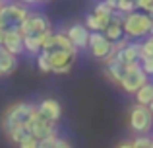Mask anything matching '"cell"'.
<instances>
[{
  "instance_id": "1",
  "label": "cell",
  "mask_w": 153,
  "mask_h": 148,
  "mask_svg": "<svg viewBox=\"0 0 153 148\" xmlns=\"http://www.w3.org/2000/svg\"><path fill=\"white\" fill-rule=\"evenodd\" d=\"M37 113V105L29 101H16L4 109L2 117H0V127H2L4 134L10 133L12 129L22 125H29V121Z\"/></svg>"
},
{
  "instance_id": "2",
  "label": "cell",
  "mask_w": 153,
  "mask_h": 148,
  "mask_svg": "<svg viewBox=\"0 0 153 148\" xmlns=\"http://www.w3.org/2000/svg\"><path fill=\"white\" fill-rule=\"evenodd\" d=\"M151 26H153V20L146 12L134 10L130 14L122 16V31H124V37H128V39L147 37L151 31Z\"/></svg>"
},
{
  "instance_id": "3",
  "label": "cell",
  "mask_w": 153,
  "mask_h": 148,
  "mask_svg": "<svg viewBox=\"0 0 153 148\" xmlns=\"http://www.w3.org/2000/svg\"><path fill=\"white\" fill-rule=\"evenodd\" d=\"M128 127L136 134H147L153 127V113L149 107L134 103L128 111Z\"/></svg>"
},
{
  "instance_id": "4",
  "label": "cell",
  "mask_w": 153,
  "mask_h": 148,
  "mask_svg": "<svg viewBox=\"0 0 153 148\" xmlns=\"http://www.w3.org/2000/svg\"><path fill=\"white\" fill-rule=\"evenodd\" d=\"M18 29H19V33L25 37V35L47 33V31L52 29V26H51L49 18H47L45 14H41V12H29V14L25 16V20L18 26Z\"/></svg>"
},
{
  "instance_id": "5",
  "label": "cell",
  "mask_w": 153,
  "mask_h": 148,
  "mask_svg": "<svg viewBox=\"0 0 153 148\" xmlns=\"http://www.w3.org/2000/svg\"><path fill=\"white\" fill-rule=\"evenodd\" d=\"M27 14H29L27 6H23L19 2H6L2 6V10H0V23L4 26V29L18 27L25 20Z\"/></svg>"
},
{
  "instance_id": "6",
  "label": "cell",
  "mask_w": 153,
  "mask_h": 148,
  "mask_svg": "<svg viewBox=\"0 0 153 148\" xmlns=\"http://www.w3.org/2000/svg\"><path fill=\"white\" fill-rule=\"evenodd\" d=\"M87 49H89L91 57L97 61H107L112 59V43L101 33V31H89V41H87Z\"/></svg>"
},
{
  "instance_id": "7",
  "label": "cell",
  "mask_w": 153,
  "mask_h": 148,
  "mask_svg": "<svg viewBox=\"0 0 153 148\" xmlns=\"http://www.w3.org/2000/svg\"><path fill=\"white\" fill-rule=\"evenodd\" d=\"M147 76L143 74V70L140 68V62L134 65H126V72H124L122 80H120V88H122L126 94H136L138 88H142L147 82Z\"/></svg>"
},
{
  "instance_id": "8",
  "label": "cell",
  "mask_w": 153,
  "mask_h": 148,
  "mask_svg": "<svg viewBox=\"0 0 153 148\" xmlns=\"http://www.w3.org/2000/svg\"><path fill=\"white\" fill-rule=\"evenodd\" d=\"M47 53H49L51 72L54 74H68L74 66L76 55H78V53H72V51H58V49L47 51Z\"/></svg>"
},
{
  "instance_id": "9",
  "label": "cell",
  "mask_w": 153,
  "mask_h": 148,
  "mask_svg": "<svg viewBox=\"0 0 153 148\" xmlns=\"http://www.w3.org/2000/svg\"><path fill=\"white\" fill-rule=\"evenodd\" d=\"M54 123L47 121V119H43L39 113H35V117L29 121V125H27V129H29L31 137L37 138V140H43V138H49L52 134H56V129H54Z\"/></svg>"
},
{
  "instance_id": "10",
  "label": "cell",
  "mask_w": 153,
  "mask_h": 148,
  "mask_svg": "<svg viewBox=\"0 0 153 148\" xmlns=\"http://www.w3.org/2000/svg\"><path fill=\"white\" fill-rule=\"evenodd\" d=\"M64 35L70 39V43L76 49H87V41H89V29L83 23H70L64 29Z\"/></svg>"
},
{
  "instance_id": "11",
  "label": "cell",
  "mask_w": 153,
  "mask_h": 148,
  "mask_svg": "<svg viewBox=\"0 0 153 148\" xmlns=\"http://www.w3.org/2000/svg\"><path fill=\"white\" fill-rule=\"evenodd\" d=\"M2 47L8 51V53H12L14 57H19V55L25 53V51H23V35L19 33L18 27H10V29L4 31Z\"/></svg>"
},
{
  "instance_id": "12",
  "label": "cell",
  "mask_w": 153,
  "mask_h": 148,
  "mask_svg": "<svg viewBox=\"0 0 153 148\" xmlns=\"http://www.w3.org/2000/svg\"><path fill=\"white\" fill-rule=\"evenodd\" d=\"M37 113L41 115L43 119H47V121H51V123L56 125V123L60 121V117H62V105H60L56 99L47 98V99H43V101L37 103Z\"/></svg>"
},
{
  "instance_id": "13",
  "label": "cell",
  "mask_w": 153,
  "mask_h": 148,
  "mask_svg": "<svg viewBox=\"0 0 153 148\" xmlns=\"http://www.w3.org/2000/svg\"><path fill=\"white\" fill-rule=\"evenodd\" d=\"M101 33H103L111 43L122 39V37H124V31H122V14L114 12V14H112V20L107 23V27H105Z\"/></svg>"
},
{
  "instance_id": "14",
  "label": "cell",
  "mask_w": 153,
  "mask_h": 148,
  "mask_svg": "<svg viewBox=\"0 0 153 148\" xmlns=\"http://www.w3.org/2000/svg\"><path fill=\"white\" fill-rule=\"evenodd\" d=\"M140 43H128L124 49H120L118 53H114V59L122 65H134V62L140 61Z\"/></svg>"
},
{
  "instance_id": "15",
  "label": "cell",
  "mask_w": 153,
  "mask_h": 148,
  "mask_svg": "<svg viewBox=\"0 0 153 148\" xmlns=\"http://www.w3.org/2000/svg\"><path fill=\"white\" fill-rule=\"evenodd\" d=\"M103 65H105V74H107V78L112 80L114 84H120V80H122L124 72H126V65L118 62L114 57H112V59H107V61H103Z\"/></svg>"
},
{
  "instance_id": "16",
  "label": "cell",
  "mask_w": 153,
  "mask_h": 148,
  "mask_svg": "<svg viewBox=\"0 0 153 148\" xmlns=\"http://www.w3.org/2000/svg\"><path fill=\"white\" fill-rule=\"evenodd\" d=\"M51 31H52V29H51ZM51 31L41 33V35H25V37H23V51L37 57V55L43 51V41H45V37L51 33Z\"/></svg>"
},
{
  "instance_id": "17",
  "label": "cell",
  "mask_w": 153,
  "mask_h": 148,
  "mask_svg": "<svg viewBox=\"0 0 153 148\" xmlns=\"http://www.w3.org/2000/svg\"><path fill=\"white\" fill-rule=\"evenodd\" d=\"M16 68H18V57H14L12 53H8V51L0 45V74L10 76Z\"/></svg>"
},
{
  "instance_id": "18",
  "label": "cell",
  "mask_w": 153,
  "mask_h": 148,
  "mask_svg": "<svg viewBox=\"0 0 153 148\" xmlns=\"http://www.w3.org/2000/svg\"><path fill=\"white\" fill-rule=\"evenodd\" d=\"M136 103H140V105H149V103L153 101V82H149L147 80L146 84H143L142 88H138L136 90Z\"/></svg>"
},
{
  "instance_id": "19",
  "label": "cell",
  "mask_w": 153,
  "mask_h": 148,
  "mask_svg": "<svg viewBox=\"0 0 153 148\" xmlns=\"http://www.w3.org/2000/svg\"><path fill=\"white\" fill-rule=\"evenodd\" d=\"M111 20H112V18H111ZM111 20H108V18H101V16H95L93 12H91V14L85 16V22H83V26H85L89 31H103Z\"/></svg>"
},
{
  "instance_id": "20",
  "label": "cell",
  "mask_w": 153,
  "mask_h": 148,
  "mask_svg": "<svg viewBox=\"0 0 153 148\" xmlns=\"http://www.w3.org/2000/svg\"><path fill=\"white\" fill-rule=\"evenodd\" d=\"M37 148H72V144L66 140V138H60L58 134H52V137H49V138L39 140Z\"/></svg>"
},
{
  "instance_id": "21",
  "label": "cell",
  "mask_w": 153,
  "mask_h": 148,
  "mask_svg": "<svg viewBox=\"0 0 153 148\" xmlns=\"http://www.w3.org/2000/svg\"><path fill=\"white\" fill-rule=\"evenodd\" d=\"M8 140H12L14 144H19L22 140H25L27 137H31L29 129H27V125H22V127H16V129H12L10 133H6Z\"/></svg>"
},
{
  "instance_id": "22",
  "label": "cell",
  "mask_w": 153,
  "mask_h": 148,
  "mask_svg": "<svg viewBox=\"0 0 153 148\" xmlns=\"http://www.w3.org/2000/svg\"><path fill=\"white\" fill-rule=\"evenodd\" d=\"M93 14L95 16H101V18H108V20H111L112 14H114V10H112V8L108 6L105 0H99V2L95 4V8H93Z\"/></svg>"
},
{
  "instance_id": "23",
  "label": "cell",
  "mask_w": 153,
  "mask_h": 148,
  "mask_svg": "<svg viewBox=\"0 0 153 148\" xmlns=\"http://www.w3.org/2000/svg\"><path fill=\"white\" fill-rule=\"evenodd\" d=\"M37 68H39V72H43V74L51 72V62H49V53H47V51H41V53L37 55Z\"/></svg>"
},
{
  "instance_id": "24",
  "label": "cell",
  "mask_w": 153,
  "mask_h": 148,
  "mask_svg": "<svg viewBox=\"0 0 153 148\" xmlns=\"http://www.w3.org/2000/svg\"><path fill=\"white\" fill-rule=\"evenodd\" d=\"M134 10H136V0H118V4H116V8H114V12H118V14H122V16L130 14V12H134Z\"/></svg>"
},
{
  "instance_id": "25",
  "label": "cell",
  "mask_w": 153,
  "mask_h": 148,
  "mask_svg": "<svg viewBox=\"0 0 153 148\" xmlns=\"http://www.w3.org/2000/svg\"><path fill=\"white\" fill-rule=\"evenodd\" d=\"M140 57H153V35H147L142 43H140Z\"/></svg>"
},
{
  "instance_id": "26",
  "label": "cell",
  "mask_w": 153,
  "mask_h": 148,
  "mask_svg": "<svg viewBox=\"0 0 153 148\" xmlns=\"http://www.w3.org/2000/svg\"><path fill=\"white\" fill-rule=\"evenodd\" d=\"M140 68L143 70V74L149 78V76H153V57H140Z\"/></svg>"
},
{
  "instance_id": "27",
  "label": "cell",
  "mask_w": 153,
  "mask_h": 148,
  "mask_svg": "<svg viewBox=\"0 0 153 148\" xmlns=\"http://www.w3.org/2000/svg\"><path fill=\"white\" fill-rule=\"evenodd\" d=\"M132 148H151V138L147 134H138L134 140H130Z\"/></svg>"
},
{
  "instance_id": "28",
  "label": "cell",
  "mask_w": 153,
  "mask_h": 148,
  "mask_svg": "<svg viewBox=\"0 0 153 148\" xmlns=\"http://www.w3.org/2000/svg\"><path fill=\"white\" fill-rule=\"evenodd\" d=\"M153 8V0H136V10H140V12H149Z\"/></svg>"
},
{
  "instance_id": "29",
  "label": "cell",
  "mask_w": 153,
  "mask_h": 148,
  "mask_svg": "<svg viewBox=\"0 0 153 148\" xmlns=\"http://www.w3.org/2000/svg\"><path fill=\"white\" fill-rule=\"evenodd\" d=\"M37 144H39V140H37V138L27 137L25 140H22V142L18 144V148H37Z\"/></svg>"
},
{
  "instance_id": "30",
  "label": "cell",
  "mask_w": 153,
  "mask_h": 148,
  "mask_svg": "<svg viewBox=\"0 0 153 148\" xmlns=\"http://www.w3.org/2000/svg\"><path fill=\"white\" fill-rule=\"evenodd\" d=\"M18 2L23 6H33V4H39V0H18Z\"/></svg>"
},
{
  "instance_id": "31",
  "label": "cell",
  "mask_w": 153,
  "mask_h": 148,
  "mask_svg": "<svg viewBox=\"0 0 153 148\" xmlns=\"http://www.w3.org/2000/svg\"><path fill=\"white\" fill-rule=\"evenodd\" d=\"M105 2H107L108 6L112 8V10H114V8H116V4H118V0H105Z\"/></svg>"
},
{
  "instance_id": "32",
  "label": "cell",
  "mask_w": 153,
  "mask_h": 148,
  "mask_svg": "<svg viewBox=\"0 0 153 148\" xmlns=\"http://www.w3.org/2000/svg\"><path fill=\"white\" fill-rule=\"evenodd\" d=\"M116 148H132V144H130L128 140H124V142H120V144L116 146Z\"/></svg>"
},
{
  "instance_id": "33",
  "label": "cell",
  "mask_w": 153,
  "mask_h": 148,
  "mask_svg": "<svg viewBox=\"0 0 153 148\" xmlns=\"http://www.w3.org/2000/svg\"><path fill=\"white\" fill-rule=\"evenodd\" d=\"M4 31L6 29H0V45H2V39H4Z\"/></svg>"
},
{
  "instance_id": "34",
  "label": "cell",
  "mask_w": 153,
  "mask_h": 148,
  "mask_svg": "<svg viewBox=\"0 0 153 148\" xmlns=\"http://www.w3.org/2000/svg\"><path fill=\"white\" fill-rule=\"evenodd\" d=\"M147 16H149V18L153 20V8H151V10H149V12H147Z\"/></svg>"
},
{
  "instance_id": "35",
  "label": "cell",
  "mask_w": 153,
  "mask_h": 148,
  "mask_svg": "<svg viewBox=\"0 0 153 148\" xmlns=\"http://www.w3.org/2000/svg\"><path fill=\"white\" fill-rule=\"evenodd\" d=\"M147 107H149V111L153 113V101H151V103H149V105H147Z\"/></svg>"
},
{
  "instance_id": "36",
  "label": "cell",
  "mask_w": 153,
  "mask_h": 148,
  "mask_svg": "<svg viewBox=\"0 0 153 148\" xmlns=\"http://www.w3.org/2000/svg\"><path fill=\"white\" fill-rule=\"evenodd\" d=\"M149 35H153V26H151V31H149Z\"/></svg>"
},
{
  "instance_id": "37",
  "label": "cell",
  "mask_w": 153,
  "mask_h": 148,
  "mask_svg": "<svg viewBox=\"0 0 153 148\" xmlns=\"http://www.w3.org/2000/svg\"><path fill=\"white\" fill-rule=\"evenodd\" d=\"M39 2H49V0H39Z\"/></svg>"
},
{
  "instance_id": "38",
  "label": "cell",
  "mask_w": 153,
  "mask_h": 148,
  "mask_svg": "<svg viewBox=\"0 0 153 148\" xmlns=\"http://www.w3.org/2000/svg\"><path fill=\"white\" fill-rule=\"evenodd\" d=\"M0 78H2V74H0Z\"/></svg>"
}]
</instances>
